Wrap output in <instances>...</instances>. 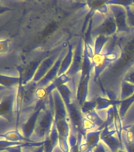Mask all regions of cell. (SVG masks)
I'll list each match as a JSON object with an SVG mask.
<instances>
[{"label":"cell","mask_w":134,"mask_h":152,"mask_svg":"<svg viewBox=\"0 0 134 152\" xmlns=\"http://www.w3.org/2000/svg\"><path fill=\"white\" fill-rule=\"evenodd\" d=\"M43 59H38L29 64L28 67L25 69V75H22V83H23L24 86L27 85L28 83L33 81L35 72L37 71L38 67L40 66V63L42 62Z\"/></svg>","instance_id":"obj_17"},{"label":"cell","mask_w":134,"mask_h":152,"mask_svg":"<svg viewBox=\"0 0 134 152\" xmlns=\"http://www.w3.org/2000/svg\"><path fill=\"white\" fill-rule=\"evenodd\" d=\"M95 101L96 103V110H102V109H105L106 108H111L114 105H119L121 102L120 100L111 99V98L102 97H98Z\"/></svg>","instance_id":"obj_21"},{"label":"cell","mask_w":134,"mask_h":152,"mask_svg":"<svg viewBox=\"0 0 134 152\" xmlns=\"http://www.w3.org/2000/svg\"><path fill=\"white\" fill-rule=\"evenodd\" d=\"M92 152H106V149H105L104 143L99 142V144L95 147L94 150L92 151Z\"/></svg>","instance_id":"obj_33"},{"label":"cell","mask_w":134,"mask_h":152,"mask_svg":"<svg viewBox=\"0 0 134 152\" xmlns=\"http://www.w3.org/2000/svg\"><path fill=\"white\" fill-rule=\"evenodd\" d=\"M96 108V103L95 100L94 101H86L83 104V105L80 106V110H81L83 115L85 116L86 114L95 111Z\"/></svg>","instance_id":"obj_28"},{"label":"cell","mask_w":134,"mask_h":152,"mask_svg":"<svg viewBox=\"0 0 134 152\" xmlns=\"http://www.w3.org/2000/svg\"><path fill=\"white\" fill-rule=\"evenodd\" d=\"M109 40H110V37L103 35L98 36L95 38L94 47H93L94 55L101 54L102 51L104 50V46Z\"/></svg>","instance_id":"obj_24"},{"label":"cell","mask_w":134,"mask_h":152,"mask_svg":"<svg viewBox=\"0 0 134 152\" xmlns=\"http://www.w3.org/2000/svg\"><path fill=\"white\" fill-rule=\"evenodd\" d=\"M122 141L126 152H134V134L125 127L123 128Z\"/></svg>","instance_id":"obj_22"},{"label":"cell","mask_w":134,"mask_h":152,"mask_svg":"<svg viewBox=\"0 0 134 152\" xmlns=\"http://www.w3.org/2000/svg\"><path fill=\"white\" fill-rule=\"evenodd\" d=\"M100 140L110 148L111 152H118L119 150L124 148V145L118 139L114 128L111 129V127L104 125L100 135Z\"/></svg>","instance_id":"obj_11"},{"label":"cell","mask_w":134,"mask_h":152,"mask_svg":"<svg viewBox=\"0 0 134 152\" xmlns=\"http://www.w3.org/2000/svg\"><path fill=\"white\" fill-rule=\"evenodd\" d=\"M118 152H126L125 151H124V150H119Z\"/></svg>","instance_id":"obj_39"},{"label":"cell","mask_w":134,"mask_h":152,"mask_svg":"<svg viewBox=\"0 0 134 152\" xmlns=\"http://www.w3.org/2000/svg\"><path fill=\"white\" fill-rule=\"evenodd\" d=\"M54 103V124L59 132V147L62 152H70L68 139L70 133V124L67 120V110L61 95L57 90L52 92Z\"/></svg>","instance_id":"obj_2"},{"label":"cell","mask_w":134,"mask_h":152,"mask_svg":"<svg viewBox=\"0 0 134 152\" xmlns=\"http://www.w3.org/2000/svg\"><path fill=\"white\" fill-rule=\"evenodd\" d=\"M11 48V40L9 38L0 39V56L7 54Z\"/></svg>","instance_id":"obj_29"},{"label":"cell","mask_w":134,"mask_h":152,"mask_svg":"<svg viewBox=\"0 0 134 152\" xmlns=\"http://www.w3.org/2000/svg\"><path fill=\"white\" fill-rule=\"evenodd\" d=\"M12 9L9 8V7H7L6 6H2L0 2V14H4V13H7L8 11H11Z\"/></svg>","instance_id":"obj_35"},{"label":"cell","mask_w":134,"mask_h":152,"mask_svg":"<svg viewBox=\"0 0 134 152\" xmlns=\"http://www.w3.org/2000/svg\"><path fill=\"white\" fill-rule=\"evenodd\" d=\"M22 146H18V147H9L5 150V151L7 152H22Z\"/></svg>","instance_id":"obj_34"},{"label":"cell","mask_w":134,"mask_h":152,"mask_svg":"<svg viewBox=\"0 0 134 152\" xmlns=\"http://www.w3.org/2000/svg\"><path fill=\"white\" fill-rule=\"evenodd\" d=\"M67 52V49H62V50L61 53L59 55V58L55 62V64H54V66H52L51 70L47 73V75L41 79L38 83H36L37 87H46L47 86H49L51 83H53L57 78H58V75H59V68L61 66L62 61L65 57Z\"/></svg>","instance_id":"obj_13"},{"label":"cell","mask_w":134,"mask_h":152,"mask_svg":"<svg viewBox=\"0 0 134 152\" xmlns=\"http://www.w3.org/2000/svg\"><path fill=\"white\" fill-rule=\"evenodd\" d=\"M59 132L57 130L56 125L54 123L49 135L44 140V152H53L54 147L59 145Z\"/></svg>","instance_id":"obj_16"},{"label":"cell","mask_w":134,"mask_h":152,"mask_svg":"<svg viewBox=\"0 0 134 152\" xmlns=\"http://www.w3.org/2000/svg\"><path fill=\"white\" fill-rule=\"evenodd\" d=\"M133 67H134V66H133Z\"/></svg>","instance_id":"obj_40"},{"label":"cell","mask_w":134,"mask_h":152,"mask_svg":"<svg viewBox=\"0 0 134 152\" xmlns=\"http://www.w3.org/2000/svg\"><path fill=\"white\" fill-rule=\"evenodd\" d=\"M134 103V94H133L131 97H128L127 99L121 101L119 104V109H118V113L120 115L121 118L122 120L125 117V114L127 113L128 110L130 108V106Z\"/></svg>","instance_id":"obj_26"},{"label":"cell","mask_w":134,"mask_h":152,"mask_svg":"<svg viewBox=\"0 0 134 152\" xmlns=\"http://www.w3.org/2000/svg\"><path fill=\"white\" fill-rule=\"evenodd\" d=\"M54 121V103L53 94H51L38 117L37 123L30 140L33 142L44 141L49 135Z\"/></svg>","instance_id":"obj_4"},{"label":"cell","mask_w":134,"mask_h":152,"mask_svg":"<svg viewBox=\"0 0 134 152\" xmlns=\"http://www.w3.org/2000/svg\"><path fill=\"white\" fill-rule=\"evenodd\" d=\"M101 128L91 131L86 133L85 140L79 146V152H91L99 143L100 135L102 132Z\"/></svg>","instance_id":"obj_15"},{"label":"cell","mask_w":134,"mask_h":152,"mask_svg":"<svg viewBox=\"0 0 134 152\" xmlns=\"http://www.w3.org/2000/svg\"><path fill=\"white\" fill-rule=\"evenodd\" d=\"M83 60H84V40L80 38L78 40V45L75 49L73 50V59L70 67L66 72V75L68 76L71 81H73V88L75 89V78L76 76L80 73L82 69Z\"/></svg>","instance_id":"obj_6"},{"label":"cell","mask_w":134,"mask_h":152,"mask_svg":"<svg viewBox=\"0 0 134 152\" xmlns=\"http://www.w3.org/2000/svg\"><path fill=\"white\" fill-rule=\"evenodd\" d=\"M84 117H85L86 120H88V121H91V122H92L93 124H95L98 127V128H100L101 126L104 125V124H105V121H104V120L97 114L96 110L92 112V113H90L86 114V115L84 116Z\"/></svg>","instance_id":"obj_27"},{"label":"cell","mask_w":134,"mask_h":152,"mask_svg":"<svg viewBox=\"0 0 134 152\" xmlns=\"http://www.w3.org/2000/svg\"><path fill=\"white\" fill-rule=\"evenodd\" d=\"M116 45L120 50V57L114 64L109 66L107 72L109 75H113L118 74L122 75L124 71H129L134 66V30H131L126 35L117 37Z\"/></svg>","instance_id":"obj_1"},{"label":"cell","mask_w":134,"mask_h":152,"mask_svg":"<svg viewBox=\"0 0 134 152\" xmlns=\"http://www.w3.org/2000/svg\"><path fill=\"white\" fill-rule=\"evenodd\" d=\"M5 89H6V88H4L3 86H0V91H2V90H5Z\"/></svg>","instance_id":"obj_38"},{"label":"cell","mask_w":134,"mask_h":152,"mask_svg":"<svg viewBox=\"0 0 134 152\" xmlns=\"http://www.w3.org/2000/svg\"><path fill=\"white\" fill-rule=\"evenodd\" d=\"M134 1H130V0H111V1H106V4L107 6L115 5V6H121L126 8L128 7L133 6Z\"/></svg>","instance_id":"obj_30"},{"label":"cell","mask_w":134,"mask_h":152,"mask_svg":"<svg viewBox=\"0 0 134 152\" xmlns=\"http://www.w3.org/2000/svg\"><path fill=\"white\" fill-rule=\"evenodd\" d=\"M127 11V21L129 26L134 28V13L131 10V7H128L125 8Z\"/></svg>","instance_id":"obj_32"},{"label":"cell","mask_w":134,"mask_h":152,"mask_svg":"<svg viewBox=\"0 0 134 152\" xmlns=\"http://www.w3.org/2000/svg\"><path fill=\"white\" fill-rule=\"evenodd\" d=\"M116 33H117V26L113 15L111 14L106 17L103 23L100 24L97 28L92 31V37L96 38L100 35L106 36L109 37L111 36H114Z\"/></svg>","instance_id":"obj_12"},{"label":"cell","mask_w":134,"mask_h":152,"mask_svg":"<svg viewBox=\"0 0 134 152\" xmlns=\"http://www.w3.org/2000/svg\"><path fill=\"white\" fill-rule=\"evenodd\" d=\"M86 4L92 9L101 14H106L108 12V6L106 4V1H88Z\"/></svg>","instance_id":"obj_25"},{"label":"cell","mask_w":134,"mask_h":152,"mask_svg":"<svg viewBox=\"0 0 134 152\" xmlns=\"http://www.w3.org/2000/svg\"><path fill=\"white\" fill-rule=\"evenodd\" d=\"M122 81L127 82L129 83L133 84L134 85V67L133 66L132 68H130L128 71H126V73L125 74V75L123 77Z\"/></svg>","instance_id":"obj_31"},{"label":"cell","mask_w":134,"mask_h":152,"mask_svg":"<svg viewBox=\"0 0 134 152\" xmlns=\"http://www.w3.org/2000/svg\"><path fill=\"white\" fill-rule=\"evenodd\" d=\"M62 49H63L62 48H58V49H56L55 51L52 52L50 56H48L43 59L42 62L40 63V66L38 67L37 71L35 72L34 78H33L32 82L35 83H38L47 75V72L51 70V68L55 64V62H56V60L59 58V55H60Z\"/></svg>","instance_id":"obj_10"},{"label":"cell","mask_w":134,"mask_h":152,"mask_svg":"<svg viewBox=\"0 0 134 152\" xmlns=\"http://www.w3.org/2000/svg\"><path fill=\"white\" fill-rule=\"evenodd\" d=\"M47 99H48V97L47 99L43 100V101H40V102H36L34 110L32 113V114L27 119V121L25 123L22 124V125L21 126L19 131H20V132L22 134L24 137L26 138L27 140H31V137H32V135H33V132L35 131V125H36V123H37L38 121V117L40 116V112L44 106L45 103L47 102Z\"/></svg>","instance_id":"obj_7"},{"label":"cell","mask_w":134,"mask_h":152,"mask_svg":"<svg viewBox=\"0 0 134 152\" xmlns=\"http://www.w3.org/2000/svg\"><path fill=\"white\" fill-rule=\"evenodd\" d=\"M22 79V72L20 71L19 76H9L5 75H0V86L6 89L18 86L19 83Z\"/></svg>","instance_id":"obj_18"},{"label":"cell","mask_w":134,"mask_h":152,"mask_svg":"<svg viewBox=\"0 0 134 152\" xmlns=\"http://www.w3.org/2000/svg\"><path fill=\"white\" fill-rule=\"evenodd\" d=\"M133 94H134V85L129 83L125 81H122L121 83V94L119 100L123 101V100L127 99L128 97H131Z\"/></svg>","instance_id":"obj_23"},{"label":"cell","mask_w":134,"mask_h":152,"mask_svg":"<svg viewBox=\"0 0 134 152\" xmlns=\"http://www.w3.org/2000/svg\"><path fill=\"white\" fill-rule=\"evenodd\" d=\"M109 9L113 15L117 26V33H130L132 29L128 25L127 11L125 7L111 5L109 6Z\"/></svg>","instance_id":"obj_9"},{"label":"cell","mask_w":134,"mask_h":152,"mask_svg":"<svg viewBox=\"0 0 134 152\" xmlns=\"http://www.w3.org/2000/svg\"><path fill=\"white\" fill-rule=\"evenodd\" d=\"M73 59V45H69L66 56H65V57H64L63 59H62V61L61 66H60V68H59L58 77L62 75L66 74V72L68 71V70L70 69V67L71 64H72Z\"/></svg>","instance_id":"obj_19"},{"label":"cell","mask_w":134,"mask_h":152,"mask_svg":"<svg viewBox=\"0 0 134 152\" xmlns=\"http://www.w3.org/2000/svg\"><path fill=\"white\" fill-rule=\"evenodd\" d=\"M0 140H7L9 142H33L24 137L18 129H14L6 133L0 134Z\"/></svg>","instance_id":"obj_20"},{"label":"cell","mask_w":134,"mask_h":152,"mask_svg":"<svg viewBox=\"0 0 134 152\" xmlns=\"http://www.w3.org/2000/svg\"><path fill=\"white\" fill-rule=\"evenodd\" d=\"M33 152H44V147H43V146H41V147H35Z\"/></svg>","instance_id":"obj_36"},{"label":"cell","mask_w":134,"mask_h":152,"mask_svg":"<svg viewBox=\"0 0 134 152\" xmlns=\"http://www.w3.org/2000/svg\"><path fill=\"white\" fill-rule=\"evenodd\" d=\"M17 89L7 94L0 102V116L8 122L13 123L15 119V97Z\"/></svg>","instance_id":"obj_8"},{"label":"cell","mask_w":134,"mask_h":152,"mask_svg":"<svg viewBox=\"0 0 134 152\" xmlns=\"http://www.w3.org/2000/svg\"><path fill=\"white\" fill-rule=\"evenodd\" d=\"M93 69L92 59L84 52L82 69L80 71V79L78 83V90L76 92V99L80 106L86 102L88 92V83L91 78V71Z\"/></svg>","instance_id":"obj_5"},{"label":"cell","mask_w":134,"mask_h":152,"mask_svg":"<svg viewBox=\"0 0 134 152\" xmlns=\"http://www.w3.org/2000/svg\"><path fill=\"white\" fill-rule=\"evenodd\" d=\"M63 100L68 113L70 124V133L80 135L85 140L86 133L83 129L84 115L77 99H72V92L67 85H62L56 89Z\"/></svg>","instance_id":"obj_3"},{"label":"cell","mask_w":134,"mask_h":152,"mask_svg":"<svg viewBox=\"0 0 134 152\" xmlns=\"http://www.w3.org/2000/svg\"><path fill=\"white\" fill-rule=\"evenodd\" d=\"M92 66L94 70V82L96 83L99 80L100 83V75L105 69L108 68L111 66V63L106 56L105 53H101L99 55H94L92 59Z\"/></svg>","instance_id":"obj_14"},{"label":"cell","mask_w":134,"mask_h":152,"mask_svg":"<svg viewBox=\"0 0 134 152\" xmlns=\"http://www.w3.org/2000/svg\"><path fill=\"white\" fill-rule=\"evenodd\" d=\"M125 128H126V129H128V130H130V132H132L134 134V124L133 125H130V126H125Z\"/></svg>","instance_id":"obj_37"}]
</instances>
